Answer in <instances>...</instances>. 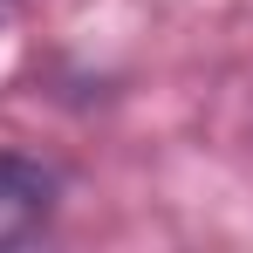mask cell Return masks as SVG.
<instances>
[{"mask_svg":"<svg viewBox=\"0 0 253 253\" xmlns=\"http://www.w3.org/2000/svg\"><path fill=\"white\" fill-rule=\"evenodd\" d=\"M62 192H69L62 165H48V158H35V151L0 137V253L35 247L55 226V212H62Z\"/></svg>","mask_w":253,"mask_h":253,"instance_id":"6da1fadb","label":"cell"},{"mask_svg":"<svg viewBox=\"0 0 253 253\" xmlns=\"http://www.w3.org/2000/svg\"><path fill=\"white\" fill-rule=\"evenodd\" d=\"M14 14H21V0H0V28H7V21H14Z\"/></svg>","mask_w":253,"mask_h":253,"instance_id":"7a4b0ae2","label":"cell"}]
</instances>
